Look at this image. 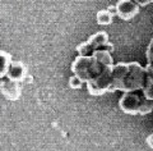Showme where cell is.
<instances>
[{"label":"cell","instance_id":"cell-6","mask_svg":"<svg viewBox=\"0 0 153 151\" xmlns=\"http://www.w3.org/2000/svg\"><path fill=\"white\" fill-rule=\"evenodd\" d=\"M0 92H1L5 99L16 101V100H19L22 91H21L19 82H16V81H12V80L7 78V80L1 81V83H0Z\"/></svg>","mask_w":153,"mask_h":151},{"label":"cell","instance_id":"cell-1","mask_svg":"<svg viewBox=\"0 0 153 151\" xmlns=\"http://www.w3.org/2000/svg\"><path fill=\"white\" fill-rule=\"evenodd\" d=\"M147 81L146 67L137 62L117 63L112 67V85L111 92L124 91L133 92L143 90Z\"/></svg>","mask_w":153,"mask_h":151},{"label":"cell","instance_id":"cell-4","mask_svg":"<svg viewBox=\"0 0 153 151\" xmlns=\"http://www.w3.org/2000/svg\"><path fill=\"white\" fill-rule=\"evenodd\" d=\"M114 67V65H112ZM112 67L105 71L100 77L96 80L87 82L88 92L93 96H100L106 92H111V85H112Z\"/></svg>","mask_w":153,"mask_h":151},{"label":"cell","instance_id":"cell-8","mask_svg":"<svg viewBox=\"0 0 153 151\" xmlns=\"http://www.w3.org/2000/svg\"><path fill=\"white\" fill-rule=\"evenodd\" d=\"M5 77L12 81H16V82L25 81L27 77V68L21 62H12Z\"/></svg>","mask_w":153,"mask_h":151},{"label":"cell","instance_id":"cell-14","mask_svg":"<svg viewBox=\"0 0 153 151\" xmlns=\"http://www.w3.org/2000/svg\"><path fill=\"white\" fill-rule=\"evenodd\" d=\"M147 63L153 65V37L149 42V45L147 47Z\"/></svg>","mask_w":153,"mask_h":151},{"label":"cell","instance_id":"cell-10","mask_svg":"<svg viewBox=\"0 0 153 151\" xmlns=\"http://www.w3.org/2000/svg\"><path fill=\"white\" fill-rule=\"evenodd\" d=\"M10 63H12L10 54L0 50V78L7 76L8 69H9V67H10Z\"/></svg>","mask_w":153,"mask_h":151},{"label":"cell","instance_id":"cell-13","mask_svg":"<svg viewBox=\"0 0 153 151\" xmlns=\"http://www.w3.org/2000/svg\"><path fill=\"white\" fill-rule=\"evenodd\" d=\"M69 86L74 90H79V89H82V86H83V81L76 76H71L69 78Z\"/></svg>","mask_w":153,"mask_h":151},{"label":"cell","instance_id":"cell-2","mask_svg":"<svg viewBox=\"0 0 153 151\" xmlns=\"http://www.w3.org/2000/svg\"><path fill=\"white\" fill-rule=\"evenodd\" d=\"M112 65H106L103 64L101 60H98L93 54L89 56H80L78 55L75 58V60L71 64V72L74 73V76L79 77L83 82H91L100 77L105 71H107L108 68Z\"/></svg>","mask_w":153,"mask_h":151},{"label":"cell","instance_id":"cell-12","mask_svg":"<svg viewBox=\"0 0 153 151\" xmlns=\"http://www.w3.org/2000/svg\"><path fill=\"white\" fill-rule=\"evenodd\" d=\"M76 51H78V54L80 56H89V55H92L94 53V50L92 49V46L88 44V41L82 42L80 45L76 46Z\"/></svg>","mask_w":153,"mask_h":151},{"label":"cell","instance_id":"cell-3","mask_svg":"<svg viewBox=\"0 0 153 151\" xmlns=\"http://www.w3.org/2000/svg\"><path fill=\"white\" fill-rule=\"evenodd\" d=\"M119 106L129 115H147L153 111V101L144 95H139L138 91L124 92L119 100Z\"/></svg>","mask_w":153,"mask_h":151},{"label":"cell","instance_id":"cell-16","mask_svg":"<svg viewBox=\"0 0 153 151\" xmlns=\"http://www.w3.org/2000/svg\"><path fill=\"white\" fill-rule=\"evenodd\" d=\"M147 143H148V146H149L151 149H153V133H151L147 137Z\"/></svg>","mask_w":153,"mask_h":151},{"label":"cell","instance_id":"cell-11","mask_svg":"<svg viewBox=\"0 0 153 151\" xmlns=\"http://www.w3.org/2000/svg\"><path fill=\"white\" fill-rule=\"evenodd\" d=\"M97 23L101 24V26H108V24L112 23V18L114 14L108 11V9H102V11L97 12Z\"/></svg>","mask_w":153,"mask_h":151},{"label":"cell","instance_id":"cell-9","mask_svg":"<svg viewBox=\"0 0 153 151\" xmlns=\"http://www.w3.org/2000/svg\"><path fill=\"white\" fill-rule=\"evenodd\" d=\"M146 72H147V81H146L144 89H143V95L147 99L153 101V65L147 64Z\"/></svg>","mask_w":153,"mask_h":151},{"label":"cell","instance_id":"cell-5","mask_svg":"<svg viewBox=\"0 0 153 151\" xmlns=\"http://www.w3.org/2000/svg\"><path fill=\"white\" fill-rule=\"evenodd\" d=\"M116 16L124 21H130L139 13V5L134 0H119L115 4Z\"/></svg>","mask_w":153,"mask_h":151},{"label":"cell","instance_id":"cell-7","mask_svg":"<svg viewBox=\"0 0 153 151\" xmlns=\"http://www.w3.org/2000/svg\"><path fill=\"white\" fill-rule=\"evenodd\" d=\"M88 44L92 46V49L94 51L96 50H102V49H106V50L111 51L114 49L112 44L108 42V36L105 31H98L97 33H94L93 36H91L88 38Z\"/></svg>","mask_w":153,"mask_h":151},{"label":"cell","instance_id":"cell-15","mask_svg":"<svg viewBox=\"0 0 153 151\" xmlns=\"http://www.w3.org/2000/svg\"><path fill=\"white\" fill-rule=\"evenodd\" d=\"M139 7H147L149 4H153V0H134Z\"/></svg>","mask_w":153,"mask_h":151}]
</instances>
